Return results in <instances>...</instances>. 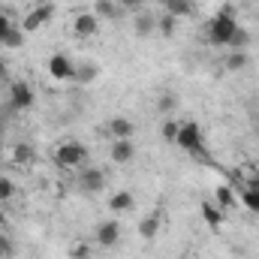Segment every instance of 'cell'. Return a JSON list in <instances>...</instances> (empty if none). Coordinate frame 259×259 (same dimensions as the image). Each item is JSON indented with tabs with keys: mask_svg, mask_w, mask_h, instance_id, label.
<instances>
[{
	"mask_svg": "<svg viewBox=\"0 0 259 259\" xmlns=\"http://www.w3.org/2000/svg\"><path fill=\"white\" fill-rule=\"evenodd\" d=\"M238 30V21H235V9L226 3V6H220V12L208 21V42L211 46H229V39H232V33Z\"/></svg>",
	"mask_w": 259,
	"mask_h": 259,
	"instance_id": "6da1fadb",
	"label": "cell"
},
{
	"mask_svg": "<svg viewBox=\"0 0 259 259\" xmlns=\"http://www.w3.org/2000/svg\"><path fill=\"white\" fill-rule=\"evenodd\" d=\"M175 145L184 148V151H190L193 157H202V154H205V136H202V127H199L196 121L181 124V127H178V139H175Z\"/></svg>",
	"mask_w": 259,
	"mask_h": 259,
	"instance_id": "7a4b0ae2",
	"label": "cell"
},
{
	"mask_svg": "<svg viewBox=\"0 0 259 259\" xmlns=\"http://www.w3.org/2000/svg\"><path fill=\"white\" fill-rule=\"evenodd\" d=\"M84 157H88V148L81 142H61L55 148V163L61 169H78L84 163Z\"/></svg>",
	"mask_w": 259,
	"mask_h": 259,
	"instance_id": "3957f363",
	"label": "cell"
},
{
	"mask_svg": "<svg viewBox=\"0 0 259 259\" xmlns=\"http://www.w3.org/2000/svg\"><path fill=\"white\" fill-rule=\"evenodd\" d=\"M33 106V88L27 81H12L9 84V109L12 112H27Z\"/></svg>",
	"mask_w": 259,
	"mask_h": 259,
	"instance_id": "277c9868",
	"label": "cell"
},
{
	"mask_svg": "<svg viewBox=\"0 0 259 259\" xmlns=\"http://www.w3.org/2000/svg\"><path fill=\"white\" fill-rule=\"evenodd\" d=\"M52 12H55V6L52 3H39L36 9H30L27 15H24V21H21V30L24 33H36L49 18H52Z\"/></svg>",
	"mask_w": 259,
	"mask_h": 259,
	"instance_id": "5b68a950",
	"label": "cell"
},
{
	"mask_svg": "<svg viewBox=\"0 0 259 259\" xmlns=\"http://www.w3.org/2000/svg\"><path fill=\"white\" fill-rule=\"evenodd\" d=\"M121 241V226H118V220H103L100 226H97V244L100 247H115Z\"/></svg>",
	"mask_w": 259,
	"mask_h": 259,
	"instance_id": "8992f818",
	"label": "cell"
},
{
	"mask_svg": "<svg viewBox=\"0 0 259 259\" xmlns=\"http://www.w3.org/2000/svg\"><path fill=\"white\" fill-rule=\"evenodd\" d=\"M49 75H52L55 81H66V78L75 75V66H72V61H69L66 55H52V58H49Z\"/></svg>",
	"mask_w": 259,
	"mask_h": 259,
	"instance_id": "52a82bcc",
	"label": "cell"
},
{
	"mask_svg": "<svg viewBox=\"0 0 259 259\" xmlns=\"http://www.w3.org/2000/svg\"><path fill=\"white\" fill-rule=\"evenodd\" d=\"M97 27H100V18H97L94 12H81V15H75L72 33H75L78 39H91V36L97 33Z\"/></svg>",
	"mask_w": 259,
	"mask_h": 259,
	"instance_id": "ba28073f",
	"label": "cell"
},
{
	"mask_svg": "<svg viewBox=\"0 0 259 259\" xmlns=\"http://www.w3.org/2000/svg\"><path fill=\"white\" fill-rule=\"evenodd\" d=\"M78 187H81L84 193H100V190L106 187V175H103L100 169H81V175H78Z\"/></svg>",
	"mask_w": 259,
	"mask_h": 259,
	"instance_id": "9c48e42d",
	"label": "cell"
},
{
	"mask_svg": "<svg viewBox=\"0 0 259 259\" xmlns=\"http://www.w3.org/2000/svg\"><path fill=\"white\" fill-rule=\"evenodd\" d=\"M133 121L130 118H112L106 127H100L103 136H115V139H133Z\"/></svg>",
	"mask_w": 259,
	"mask_h": 259,
	"instance_id": "30bf717a",
	"label": "cell"
},
{
	"mask_svg": "<svg viewBox=\"0 0 259 259\" xmlns=\"http://www.w3.org/2000/svg\"><path fill=\"white\" fill-rule=\"evenodd\" d=\"M133 157H136L133 139H115V145H112V160H115L118 166H124V163H133Z\"/></svg>",
	"mask_w": 259,
	"mask_h": 259,
	"instance_id": "8fae6325",
	"label": "cell"
},
{
	"mask_svg": "<svg viewBox=\"0 0 259 259\" xmlns=\"http://www.w3.org/2000/svg\"><path fill=\"white\" fill-rule=\"evenodd\" d=\"M241 205H244L247 211L259 214V178H250V181L244 184V190H241Z\"/></svg>",
	"mask_w": 259,
	"mask_h": 259,
	"instance_id": "7c38bea8",
	"label": "cell"
},
{
	"mask_svg": "<svg viewBox=\"0 0 259 259\" xmlns=\"http://www.w3.org/2000/svg\"><path fill=\"white\" fill-rule=\"evenodd\" d=\"M157 30V15H151V12H142V15H136V36H151Z\"/></svg>",
	"mask_w": 259,
	"mask_h": 259,
	"instance_id": "4fadbf2b",
	"label": "cell"
},
{
	"mask_svg": "<svg viewBox=\"0 0 259 259\" xmlns=\"http://www.w3.org/2000/svg\"><path fill=\"white\" fill-rule=\"evenodd\" d=\"M9 160L18 163V166H27V163H33V148H30L27 142H18V145H12V151H9Z\"/></svg>",
	"mask_w": 259,
	"mask_h": 259,
	"instance_id": "5bb4252c",
	"label": "cell"
},
{
	"mask_svg": "<svg viewBox=\"0 0 259 259\" xmlns=\"http://www.w3.org/2000/svg\"><path fill=\"white\" fill-rule=\"evenodd\" d=\"M97 75H100V66L84 61V64L75 66V75H72V78H75L78 84H94V81H97Z\"/></svg>",
	"mask_w": 259,
	"mask_h": 259,
	"instance_id": "9a60e30c",
	"label": "cell"
},
{
	"mask_svg": "<svg viewBox=\"0 0 259 259\" xmlns=\"http://www.w3.org/2000/svg\"><path fill=\"white\" fill-rule=\"evenodd\" d=\"M202 220L208 223V229H220L223 214H220V208H217L214 202H202Z\"/></svg>",
	"mask_w": 259,
	"mask_h": 259,
	"instance_id": "2e32d148",
	"label": "cell"
},
{
	"mask_svg": "<svg viewBox=\"0 0 259 259\" xmlns=\"http://www.w3.org/2000/svg\"><path fill=\"white\" fill-rule=\"evenodd\" d=\"M163 6H166V12L169 15H175V18H181V15H190L193 12V0H160Z\"/></svg>",
	"mask_w": 259,
	"mask_h": 259,
	"instance_id": "e0dca14e",
	"label": "cell"
},
{
	"mask_svg": "<svg viewBox=\"0 0 259 259\" xmlns=\"http://www.w3.org/2000/svg\"><path fill=\"white\" fill-rule=\"evenodd\" d=\"M109 208H112L115 214H124V211H130V208H133V193H130V190H118V193L109 199Z\"/></svg>",
	"mask_w": 259,
	"mask_h": 259,
	"instance_id": "ac0fdd59",
	"label": "cell"
},
{
	"mask_svg": "<svg viewBox=\"0 0 259 259\" xmlns=\"http://www.w3.org/2000/svg\"><path fill=\"white\" fill-rule=\"evenodd\" d=\"M223 66H226L229 72H238V69L250 66V55H247V52H232V55L223 61Z\"/></svg>",
	"mask_w": 259,
	"mask_h": 259,
	"instance_id": "d6986e66",
	"label": "cell"
},
{
	"mask_svg": "<svg viewBox=\"0 0 259 259\" xmlns=\"http://www.w3.org/2000/svg\"><path fill=\"white\" fill-rule=\"evenodd\" d=\"M157 229H160V214H148V217L139 223V235H142V238H154Z\"/></svg>",
	"mask_w": 259,
	"mask_h": 259,
	"instance_id": "ffe728a7",
	"label": "cell"
},
{
	"mask_svg": "<svg viewBox=\"0 0 259 259\" xmlns=\"http://www.w3.org/2000/svg\"><path fill=\"white\" fill-rule=\"evenodd\" d=\"M21 42H24V30L21 27H9L3 33V39H0V46H6V49H21Z\"/></svg>",
	"mask_w": 259,
	"mask_h": 259,
	"instance_id": "44dd1931",
	"label": "cell"
},
{
	"mask_svg": "<svg viewBox=\"0 0 259 259\" xmlns=\"http://www.w3.org/2000/svg\"><path fill=\"white\" fill-rule=\"evenodd\" d=\"M247 46H250V33H247L244 27H238V30L232 33V39H229V46H226V49H235V52H244Z\"/></svg>",
	"mask_w": 259,
	"mask_h": 259,
	"instance_id": "7402d4cb",
	"label": "cell"
},
{
	"mask_svg": "<svg viewBox=\"0 0 259 259\" xmlns=\"http://www.w3.org/2000/svg\"><path fill=\"white\" fill-rule=\"evenodd\" d=\"M214 199H217V205H220V208H232V205H238V202H235V193H232L226 184H220V187L214 190Z\"/></svg>",
	"mask_w": 259,
	"mask_h": 259,
	"instance_id": "603a6c76",
	"label": "cell"
},
{
	"mask_svg": "<svg viewBox=\"0 0 259 259\" xmlns=\"http://www.w3.org/2000/svg\"><path fill=\"white\" fill-rule=\"evenodd\" d=\"M175 21H178V18L166 12V15H160V18H157V30H160L163 36H172V33H175Z\"/></svg>",
	"mask_w": 259,
	"mask_h": 259,
	"instance_id": "cb8c5ba5",
	"label": "cell"
},
{
	"mask_svg": "<svg viewBox=\"0 0 259 259\" xmlns=\"http://www.w3.org/2000/svg\"><path fill=\"white\" fill-rule=\"evenodd\" d=\"M94 9H97L94 15H106V18H115V15H118V6H115L112 0H97Z\"/></svg>",
	"mask_w": 259,
	"mask_h": 259,
	"instance_id": "d4e9b609",
	"label": "cell"
},
{
	"mask_svg": "<svg viewBox=\"0 0 259 259\" xmlns=\"http://www.w3.org/2000/svg\"><path fill=\"white\" fill-rule=\"evenodd\" d=\"M12 196H15V184H12L9 178H3V175H0V202H9Z\"/></svg>",
	"mask_w": 259,
	"mask_h": 259,
	"instance_id": "484cf974",
	"label": "cell"
},
{
	"mask_svg": "<svg viewBox=\"0 0 259 259\" xmlns=\"http://www.w3.org/2000/svg\"><path fill=\"white\" fill-rule=\"evenodd\" d=\"M175 106H178V97H175V94H163V97H160V103H157V109H160V112H172Z\"/></svg>",
	"mask_w": 259,
	"mask_h": 259,
	"instance_id": "4316f807",
	"label": "cell"
},
{
	"mask_svg": "<svg viewBox=\"0 0 259 259\" xmlns=\"http://www.w3.org/2000/svg\"><path fill=\"white\" fill-rule=\"evenodd\" d=\"M178 127H181V124L166 121V124H163V139H166V142H175V139H178Z\"/></svg>",
	"mask_w": 259,
	"mask_h": 259,
	"instance_id": "83f0119b",
	"label": "cell"
},
{
	"mask_svg": "<svg viewBox=\"0 0 259 259\" xmlns=\"http://www.w3.org/2000/svg\"><path fill=\"white\" fill-rule=\"evenodd\" d=\"M69 259H91V250H88V244H75V247L69 250Z\"/></svg>",
	"mask_w": 259,
	"mask_h": 259,
	"instance_id": "f1b7e54d",
	"label": "cell"
},
{
	"mask_svg": "<svg viewBox=\"0 0 259 259\" xmlns=\"http://www.w3.org/2000/svg\"><path fill=\"white\" fill-rule=\"evenodd\" d=\"M9 27H12V21H9V18H6V15L0 12V39H3V33H6Z\"/></svg>",
	"mask_w": 259,
	"mask_h": 259,
	"instance_id": "f546056e",
	"label": "cell"
},
{
	"mask_svg": "<svg viewBox=\"0 0 259 259\" xmlns=\"http://www.w3.org/2000/svg\"><path fill=\"white\" fill-rule=\"evenodd\" d=\"M118 3H121V6H124V9H136V6H139V3H142V0H118Z\"/></svg>",
	"mask_w": 259,
	"mask_h": 259,
	"instance_id": "4dcf8cb0",
	"label": "cell"
},
{
	"mask_svg": "<svg viewBox=\"0 0 259 259\" xmlns=\"http://www.w3.org/2000/svg\"><path fill=\"white\" fill-rule=\"evenodd\" d=\"M6 250H9V244H6V241H0V259H6Z\"/></svg>",
	"mask_w": 259,
	"mask_h": 259,
	"instance_id": "1f68e13d",
	"label": "cell"
},
{
	"mask_svg": "<svg viewBox=\"0 0 259 259\" xmlns=\"http://www.w3.org/2000/svg\"><path fill=\"white\" fill-rule=\"evenodd\" d=\"M6 75V64H3V58H0V78Z\"/></svg>",
	"mask_w": 259,
	"mask_h": 259,
	"instance_id": "d6a6232c",
	"label": "cell"
},
{
	"mask_svg": "<svg viewBox=\"0 0 259 259\" xmlns=\"http://www.w3.org/2000/svg\"><path fill=\"white\" fill-rule=\"evenodd\" d=\"M0 160H3V145H0Z\"/></svg>",
	"mask_w": 259,
	"mask_h": 259,
	"instance_id": "836d02e7",
	"label": "cell"
}]
</instances>
